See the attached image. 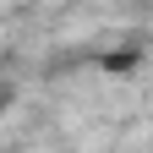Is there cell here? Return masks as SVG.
Returning a JSON list of instances; mask_svg holds the SVG:
<instances>
[{"label": "cell", "mask_w": 153, "mask_h": 153, "mask_svg": "<svg viewBox=\"0 0 153 153\" xmlns=\"http://www.w3.org/2000/svg\"><path fill=\"white\" fill-rule=\"evenodd\" d=\"M0 109H6V99H0Z\"/></svg>", "instance_id": "obj_1"}]
</instances>
